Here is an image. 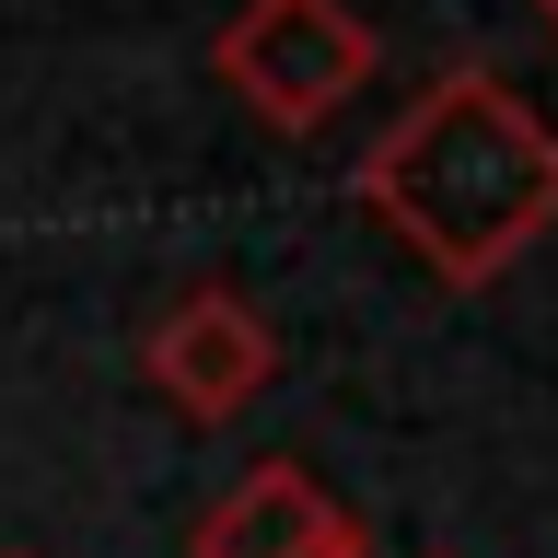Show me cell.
<instances>
[{"instance_id": "277c9868", "label": "cell", "mask_w": 558, "mask_h": 558, "mask_svg": "<svg viewBox=\"0 0 558 558\" xmlns=\"http://www.w3.org/2000/svg\"><path fill=\"white\" fill-rule=\"evenodd\" d=\"M198 558H373L361 512H349L326 477H303L291 453L279 465H244L198 523Z\"/></svg>"}, {"instance_id": "3957f363", "label": "cell", "mask_w": 558, "mask_h": 558, "mask_svg": "<svg viewBox=\"0 0 558 558\" xmlns=\"http://www.w3.org/2000/svg\"><path fill=\"white\" fill-rule=\"evenodd\" d=\"M140 373H151V396H163L174 418L221 430V418H244L256 396H268L279 338H268V314L244 303V291L198 279V291H174V303L151 314V338H140Z\"/></svg>"}, {"instance_id": "7a4b0ae2", "label": "cell", "mask_w": 558, "mask_h": 558, "mask_svg": "<svg viewBox=\"0 0 558 558\" xmlns=\"http://www.w3.org/2000/svg\"><path fill=\"white\" fill-rule=\"evenodd\" d=\"M373 24L349 12V0H244L233 24H221V47H209V70H221V94L256 117V129L303 140L326 129L361 82H373Z\"/></svg>"}, {"instance_id": "6da1fadb", "label": "cell", "mask_w": 558, "mask_h": 558, "mask_svg": "<svg viewBox=\"0 0 558 558\" xmlns=\"http://www.w3.org/2000/svg\"><path fill=\"white\" fill-rule=\"evenodd\" d=\"M361 209L442 291H488L558 233V129L500 70H442L361 151Z\"/></svg>"}, {"instance_id": "5b68a950", "label": "cell", "mask_w": 558, "mask_h": 558, "mask_svg": "<svg viewBox=\"0 0 558 558\" xmlns=\"http://www.w3.org/2000/svg\"><path fill=\"white\" fill-rule=\"evenodd\" d=\"M523 12H535V24H547V35H558V0H523Z\"/></svg>"}]
</instances>
